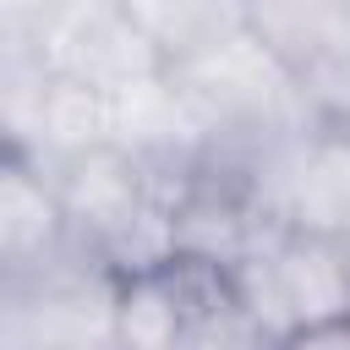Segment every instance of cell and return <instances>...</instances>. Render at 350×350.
I'll list each match as a JSON object with an SVG mask.
<instances>
[{"mask_svg": "<svg viewBox=\"0 0 350 350\" xmlns=\"http://www.w3.org/2000/svg\"><path fill=\"white\" fill-rule=\"evenodd\" d=\"M170 77L186 93L191 115L202 120L208 148L224 153V159H241V164L262 159L268 148H279L284 137H295L317 120L306 109L295 71L252 27L175 60Z\"/></svg>", "mask_w": 350, "mask_h": 350, "instance_id": "cell-1", "label": "cell"}, {"mask_svg": "<svg viewBox=\"0 0 350 350\" xmlns=\"http://www.w3.org/2000/svg\"><path fill=\"white\" fill-rule=\"evenodd\" d=\"M44 175L60 197L66 235L88 246L98 262H109L115 273L148 268L175 252L170 186L148 164H137L126 148L98 142L66 159H44Z\"/></svg>", "mask_w": 350, "mask_h": 350, "instance_id": "cell-2", "label": "cell"}, {"mask_svg": "<svg viewBox=\"0 0 350 350\" xmlns=\"http://www.w3.org/2000/svg\"><path fill=\"white\" fill-rule=\"evenodd\" d=\"M235 279L268 345H350V235L279 224Z\"/></svg>", "mask_w": 350, "mask_h": 350, "instance_id": "cell-3", "label": "cell"}, {"mask_svg": "<svg viewBox=\"0 0 350 350\" xmlns=\"http://www.w3.org/2000/svg\"><path fill=\"white\" fill-rule=\"evenodd\" d=\"M273 224L350 235V137L312 120L246 164Z\"/></svg>", "mask_w": 350, "mask_h": 350, "instance_id": "cell-4", "label": "cell"}, {"mask_svg": "<svg viewBox=\"0 0 350 350\" xmlns=\"http://www.w3.org/2000/svg\"><path fill=\"white\" fill-rule=\"evenodd\" d=\"M38 38H44V60L55 77L93 82L104 93L170 66L159 44L148 38V27L137 22L131 0H66L38 27Z\"/></svg>", "mask_w": 350, "mask_h": 350, "instance_id": "cell-5", "label": "cell"}, {"mask_svg": "<svg viewBox=\"0 0 350 350\" xmlns=\"http://www.w3.org/2000/svg\"><path fill=\"white\" fill-rule=\"evenodd\" d=\"M109 142L126 148L137 164H148L170 191H175V180H180L197 159L213 153L202 120L191 115L186 93H180L175 77H170V66L109 93Z\"/></svg>", "mask_w": 350, "mask_h": 350, "instance_id": "cell-6", "label": "cell"}, {"mask_svg": "<svg viewBox=\"0 0 350 350\" xmlns=\"http://www.w3.org/2000/svg\"><path fill=\"white\" fill-rule=\"evenodd\" d=\"M66 241V213L44 164L27 148L0 142V290L44 268Z\"/></svg>", "mask_w": 350, "mask_h": 350, "instance_id": "cell-7", "label": "cell"}, {"mask_svg": "<svg viewBox=\"0 0 350 350\" xmlns=\"http://www.w3.org/2000/svg\"><path fill=\"white\" fill-rule=\"evenodd\" d=\"M98 142H109V93L93 88V82L49 77L38 115H33L27 153L44 164V159H66V153H82V148H98Z\"/></svg>", "mask_w": 350, "mask_h": 350, "instance_id": "cell-8", "label": "cell"}, {"mask_svg": "<svg viewBox=\"0 0 350 350\" xmlns=\"http://www.w3.org/2000/svg\"><path fill=\"white\" fill-rule=\"evenodd\" d=\"M131 11L170 66L246 27V0H131Z\"/></svg>", "mask_w": 350, "mask_h": 350, "instance_id": "cell-9", "label": "cell"}, {"mask_svg": "<svg viewBox=\"0 0 350 350\" xmlns=\"http://www.w3.org/2000/svg\"><path fill=\"white\" fill-rule=\"evenodd\" d=\"M49 77L55 71L44 60V38L33 27L0 22V142L5 148H27Z\"/></svg>", "mask_w": 350, "mask_h": 350, "instance_id": "cell-10", "label": "cell"}, {"mask_svg": "<svg viewBox=\"0 0 350 350\" xmlns=\"http://www.w3.org/2000/svg\"><path fill=\"white\" fill-rule=\"evenodd\" d=\"M66 0H0V22H16V27H44L55 11H60Z\"/></svg>", "mask_w": 350, "mask_h": 350, "instance_id": "cell-11", "label": "cell"}]
</instances>
